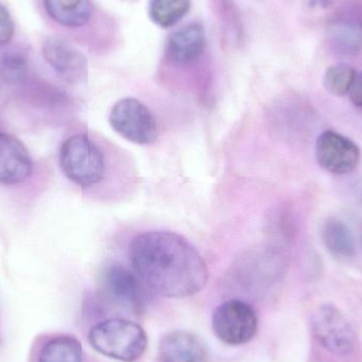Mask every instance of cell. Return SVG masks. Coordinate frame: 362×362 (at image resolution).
I'll list each match as a JSON object with an SVG mask.
<instances>
[{"instance_id":"10","label":"cell","mask_w":362,"mask_h":362,"mask_svg":"<svg viewBox=\"0 0 362 362\" xmlns=\"http://www.w3.org/2000/svg\"><path fill=\"white\" fill-rule=\"evenodd\" d=\"M42 55L59 78L69 84L83 82L88 74L86 57L69 42L57 36L49 37L42 46Z\"/></svg>"},{"instance_id":"21","label":"cell","mask_w":362,"mask_h":362,"mask_svg":"<svg viewBox=\"0 0 362 362\" xmlns=\"http://www.w3.org/2000/svg\"><path fill=\"white\" fill-rule=\"evenodd\" d=\"M351 101L356 107L362 108V72L355 76L352 87L349 91Z\"/></svg>"},{"instance_id":"9","label":"cell","mask_w":362,"mask_h":362,"mask_svg":"<svg viewBox=\"0 0 362 362\" xmlns=\"http://www.w3.org/2000/svg\"><path fill=\"white\" fill-rule=\"evenodd\" d=\"M327 40L338 55L354 57L362 52V6L349 4L327 23Z\"/></svg>"},{"instance_id":"11","label":"cell","mask_w":362,"mask_h":362,"mask_svg":"<svg viewBox=\"0 0 362 362\" xmlns=\"http://www.w3.org/2000/svg\"><path fill=\"white\" fill-rule=\"evenodd\" d=\"M31 156L23 142L0 132V183L16 185L29 177L32 172Z\"/></svg>"},{"instance_id":"13","label":"cell","mask_w":362,"mask_h":362,"mask_svg":"<svg viewBox=\"0 0 362 362\" xmlns=\"http://www.w3.org/2000/svg\"><path fill=\"white\" fill-rule=\"evenodd\" d=\"M157 361L208 362V352L204 342L195 334L175 331L161 339Z\"/></svg>"},{"instance_id":"7","label":"cell","mask_w":362,"mask_h":362,"mask_svg":"<svg viewBox=\"0 0 362 362\" xmlns=\"http://www.w3.org/2000/svg\"><path fill=\"white\" fill-rule=\"evenodd\" d=\"M144 283L127 268L112 265L100 280L99 296L105 303L133 313H140L146 302Z\"/></svg>"},{"instance_id":"19","label":"cell","mask_w":362,"mask_h":362,"mask_svg":"<svg viewBox=\"0 0 362 362\" xmlns=\"http://www.w3.org/2000/svg\"><path fill=\"white\" fill-rule=\"evenodd\" d=\"M0 78L6 84L23 85L29 78V64L21 52H8L0 57Z\"/></svg>"},{"instance_id":"18","label":"cell","mask_w":362,"mask_h":362,"mask_svg":"<svg viewBox=\"0 0 362 362\" xmlns=\"http://www.w3.org/2000/svg\"><path fill=\"white\" fill-rule=\"evenodd\" d=\"M356 74L355 68L346 64L331 66L323 76V86L331 95L344 97L349 95Z\"/></svg>"},{"instance_id":"3","label":"cell","mask_w":362,"mask_h":362,"mask_svg":"<svg viewBox=\"0 0 362 362\" xmlns=\"http://www.w3.org/2000/svg\"><path fill=\"white\" fill-rule=\"evenodd\" d=\"M59 165L66 177L83 187L104 180L106 165L101 148L84 134L68 138L59 150Z\"/></svg>"},{"instance_id":"8","label":"cell","mask_w":362,"mask_h":362,"mask_svg":"<svg viewBox=\"0 0 362 362\" xmlns=\"http://www.w3.org/2000/svg\"><path fill=\"white\" fill-rule=\"evenodd\" d=\"M319 165L334 175H346L361 163V151L354 141L334 131L323 132L316 141Z\"/></svg>"},{"instance_id":"14","label":"cell","mask_w":362,"mask_h":362,"mask_svg":"<svg viewBox=\"0 0 362 362\" xmlns=\"http://www.w3.org/2000/svg\"><path fill=\"white\" fill-rule=\"evenodd\" d=\"M321 238L327 252L340 262L352 259L356 251L354 236L341 219L331 217L322 226Z\"/></svg>"},{"instance_id":"15","label":"cell","mask_w":362,"mask_h":362,"mask_svg":"<svg viewBox=\"0 0 362 362\" xmlns=\"http://www.w3.org/2000/svg\"><path fill=\"white\" fill-rule=\"evenodd\" d=\"M49 16L68 28L82 27L90 18V0H44Z\"/></svg>"},{"instance_id":"16","label":"cell","mask_w":362,"mask_h":362,"mask_svg":"<svg viewBox=\"0 0 362 362\" xmlns=\"http://www.w3.org/2000/svg\"><path fill=\"white\" fill-rule=\"evenodd\" d=\"M37 362H84L82 344L74 336H54L42 344Z\"/></svg>"},{"instance_id":"12","label":"cell","mask_w":362,"mask_h":362,"mask_svg":"<svg viewBox=\"0 0 362 362\" xmlns=\"http://www.w3.org/2000/svg\"><path fill=\"white\" fill-rule=\"evenodd\" d=\"M204 27L198 23H187L176 30L168 40L167 57L176 65L187 66L197 62L206 50Z\"/></svg>"},{"instance_id":"1","label":"cell","mask_w":362,"mask_h":362,"mask_svg":"<svg viewBox=\"0 0 362 362\" xmlns=\"http://www.w3.org/2000/svg\"><path fill=\"white\" fill-rule=\"evenodd\" d=\"M129 257L144 285L168 298L191 297L208 282L206 262L180 234L148 231L132 240Z\"/></svg>"},{"instance_id":"22","label":"cell","mask_w":362,"mask_h":362,"mask_svg":"<svg viewBox=\"0 0 362 362\" xmlns=\"http://www.w3.org/2000/svg\"><path fill=\"white\" fill-rule=\"evenodd\" d=\"M308 8L314 10H327L334 6L335 0H304Z\"/></svg>"},{"instance_id":"6","label":"cell","mask_w":362,"mask_h":362,"mask_svg":"<svg viewBox=\"0 0 362 362\" xmlns=\"http://www.w3.org/2000/svg\"><path fill=\"white\" fill-rule=\"evenodd\" d=\"M257 313L242 300H228L213 312V332L221 341L230 346L248 344L257 334Z\"/></svg>"},{"instance_id":"2","label":"cell","mask_w":362,"mask_h":362,"mask_svg":"<svg viewBox=\"0 0 362 362\" xmlns=\"http://www.w3.org/2000/svg\"><path fill=\"white\" fill-rule=\"evenodd\" d=\"M88 341L100 354L122 362L141 358L148 342L141 325L122 318L107 319L93 325Z\"/></svg>"},{"instance_id":"4","label":"cell","mask_w":362,"mask_h":362,"mask_svg":"<svg viewBox=\"0 0 362 362\" xmlns=\"http://www.w3.org/2000/svg\"><path fill=\"white\" fill-rule=\"evenodd\" d=\"M313 337L321 349L339 358L354 354L358 337L346 315L332 304L320 306L310 320Z\"/></svg>"},{"instance_id":"17","label":"cell","mask_w":362,"mask_h":362,"mask_svg":"<svg viewBox=\"0 0 362 362\" xmlns=\"http://www.w3.org/2000/svg\"><path fill=\"white\" fill-rule=\"evenodd\" d=\"M191 0H151L148 14L161 28L173 27L189 12Z\"/></svg>"},{"instance_id":"20","label":"cell","mask_w":362,"mask_h":362,"mask_svg":"<svg viewBox=\"0 0 362 362\" xmlns=\"http://www.w3.org/2000/svg\"><path fill=\"white\" fill-rule=\"evenodd\" d=\"M14 21L8 8L0 4V47L6 46L14 36Z\"/></svg>"},{"instance_id":"5","label":"cell","mask_w":362,"mask_h":362,"mask_svg":"<svg viewBox=\"0 0 362 362\" xmlns=\"http://www.w3.org/2000/svg\"><path fill=\"white\" fill-rule=\"evenodd\" d=\"M110 124L121 137L138 146L154 144L158 137L156 119L150 108L139 100H119L110 114Z\"/></svg>"}]
</instances>
